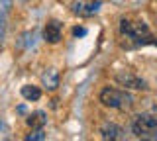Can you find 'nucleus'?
Here are the masks:
<instances>
[{
  "label": "nucleus",
  "instance_id": "nucleus-3",
  "mask_svg": "<svg viewBox=\"0 0 157 141\" xmlns=\"http://www.w3.org/2000/svg\"><path fill=\"white\" fill-rule=\"evenodd\" d=\"M132 131L140 139H157V116L137 114L132 120Z\"/></svg>",
  "mask_w": 157,
  "mask_h": 141
},
{
  "label": "nucleus",
  "instance_id": "nucleus-4",
  "mask_svg": "<svg viewBox=\"0 0 157 141\" xmlns=\"http://www.w3.org/2000/svg\"><path fill=\"white\" fill-rule=\"evenodd\" d=\"M112 79H114L120 86H124V88H132V90H147L149 88L147 82L141 79V76H137L136 72H132V71H116Z\"/></svg>",
  "mask_w": 157,
  "mask_h": 141
},
{
  "label": "nucleus",
  "instance_id": "nucleus-11",
  "mask_svg": "<svg viewBox=\"0 0 157 141\" xmlns=\"http://www.w3.org/2000/svg\"><path fill=\"white\" fill-rule=\"evenodd\" d=\"M8 10L0 6V43L4 41V32H6V20H8Z\"/></svg>",
  "mask_w": 157,
  "mask_h": 141
},
{
  "label": "nucleus",
  "instance_id": "nucleus-7",
  "mask_svg": "<svg viewBox=\"0 0 157 141\" xmlns=\"http://www.w3.org/2000/svg\"><path fill=\"white\" fill-rule=\"evenodd\" d=\"M100 137L102 139H124V128L114 124V121H106L100 128Z\"/></svg>",
  "mask_w": 157,
  "mask_h": 141
},
{
  "label": "nucleus",
  "instance_id": "nucleus-6",
  "mask_svg": "<svg viewBox=\"0 0 157 141\" xmlns=\"http://www.w3.org/2000/svg\"><path fill=\"white\" fill-rule=\"evenodd\" d=\"M63 37V24L57 22V20H51L45 24V28H43V39L47 43H59Z\"/></svg>",
  "mask_w": 157,
  "mask_h": 141
},
{
  "label": "nucleus",
  "instance_id": "nucleus-8",
  "mask_svg": "<svg viewBox=\"0 0 157 141\" xmlns=\"http://www.w3.org/2000/svg\"><path fill=\"white\" fill-rule=\"evenodd\" d=\"M41 84L45 86L47 90H57V86H59V72L55 69H47L41 75Z\"/></svg>",
  "mask_w": 157,
  "mask_h": 141
},
{
  "label": "nucleus",
  "instance_id": "nucleus-9",
  "mask_svg": "<svg viewBox=\"0 0 157 141\" xmlns=\"http://www.w3.org/2000/svg\"><path fill=\"white\" fill-rule=\"evenodd\" d=\"M28 125L32 129H37V128H45V124H47V114L43 110H37V112H33V114H29L28 116Z\"/></svg>",
  "mask_w": 157,
  "mask_h": 141
},
{
  "label": "nucleus",
  "instance_id": "nucleus-10",
  "mask_svg": "<svg viewBox=\"0 0 157 141\" xmlns=\"http://www.w3.org/2000/svg\"><path fill=\"white\" fill-rule=\"evenodd\" d=\"M20 94L28 102H37L41 98V88H39V86H33V84H24L22 90H20Z\"/></svg>",
  "mask_w": 157,
  "mask_h": 141
},
{
  "label": "nucleus",
  "instance_id": "nucleus-5",
  "mask_svg": "<svg viewBox=\"0 0 157 141\" xmlns=\"http://www.w3.org/2000/svg\"><path fill=\"white\" fill-rule=\"evenodd\" d=\"M100 8H102V0H75L71 4V12L81 18L94 16V14L100 12Z\"/></svg>",
  "mask_w": 157,
  "mask_h": 141
},
{
  "label": "nucleus",
  "instance_id": "nucleus-2",
  "mask_svg": "<svg viewBox=\"0 0 157 141\" xmlns=\"http://www.w3.org/2000/svg\"><path fill=\"white\" fill-rule=\"evenodd\" d=\"M98 100L102 102V106L106 108H112V110H120V112H126L134 106V96L130 94L128 90H120V88H112V86H106V88L100 90L98 94Z\"/></svg>",
  "mask_w": 157,
  "mask_h": 141
},
{
  "label": "nucleus",
  "instance_id": "nucleus-1",
  "mask_svg": "<svg viewBox=\"0 0 157 141\" xmlns=\"http://www.w3.org/2000/svg\"><path fill=\"white\" fill-rule=\"evenodd\" d=\"M120 35L126 39V47H140V45H157V39L151 35L149 26L144 20H120Z\"/></svg>",
  "mask_w": 157,
  "mask_h": 141
},
{
  "label": "nucleus",
  "instance_id": "nucleus-13",
  "mask_svg": "<svg viewBox=\"0 0 157 141\" xmlns=\"http://www.w3.org/2000/svg\"><path fill=\"white\" fill-rule=\"evenodd\" d=\"M73 35H75V37H85L86 35V28H82V26L73 28Z\"/></svg>",
  "mask_w": 157,
  "mask_h": 141
},
{
  "label": "nucleus",
  "instance_id": "nucleus-12",
  "mask_svg": "<svg viewBox=\"0 0 157 141\" xmlns=\"http://www.w3.org/2000/svg\"><path fill=\"white\" fill-rule=\"evenodd\" d=\"M26 139L28 141H43L45 139V131H43V128H37V129H33L32 133H28Z\"/></svg>",
  "mask_w": 157,
  "mask_h": 141
}]
</instances>
